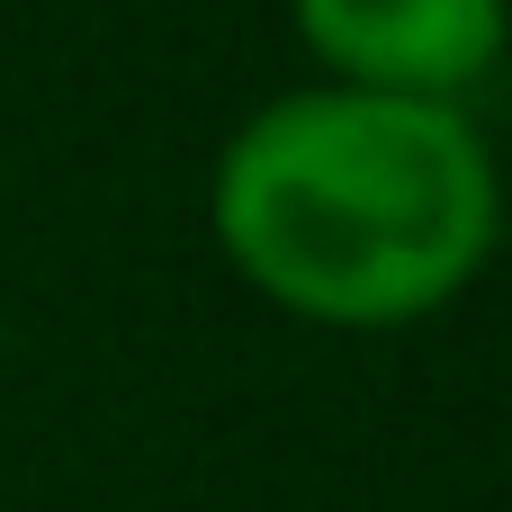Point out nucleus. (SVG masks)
<instances>
[{
  "instance_id": "obj_1",
  "label": "nucleus",
  "mask_w": 512,
  "mask_h": 512,
  "mask_svg": "<svg viewBox=\"0 0 512 512\" xmlns=\"http://www.w3.org/2000/svg\"><path fill=\"white\" fill-rule=\"evenodd\" d=\"M207 225L270 306L333 333H387L441 315L495 261L504 171L450 99L315 81L225 135Z\"/></svg>"
},
{
  "instance_id": "obj_2",
  "label": "nucleus",
  "mask_w": 512,
  "mask_h": 512,
  "mask_svg": "<svg viewBox=\"0 0 512 512\" xmlns=\"http://www.w3.org/2000/svg\"><path fill=\"white\" fill-rule=\"evenodd\" d=\"M315 63L387 99H468L512 45V0H288Z\"/></svg>"
}]
</instances>
